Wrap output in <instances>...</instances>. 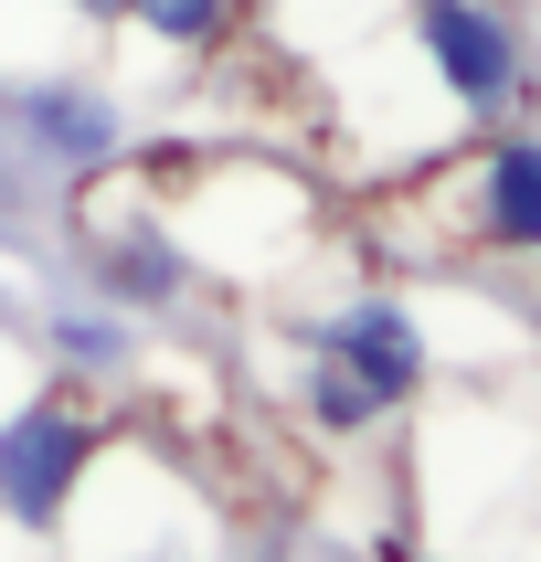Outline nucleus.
I'll return each instance as SVG.
<instances>
[{
	"instance_id": "nucleus-2",
	"label": "nucleus",
	"mask_w": 541,
	"mask_h": 562,
	"mask_svg": "<svg viewBox=\"0 0 541 562\" xmlns=\"http://www.w3.org/2000/svg\"><path fill=\"white\" fill-rule=\"evenodd\" d=\"M414 54L436 64L457 117H509L531 95V54L499 0H414Z\"/></svg>"
},
{
	"instance_id": "nucleus-3",
	"label": "nucleus",
	"mask_w": 541,
	"mask_h": 562,
	"mask_svg": "<svg viewBox=\"0 0 541 562\" xmlns=\"http://www.w3.org/2000/svg\"><path fill=\"white\" fill-rule=\"evenodd\" d=\"M86 457H95L86 404H64V393L22 404L11 425H0V509H11L22 531H54L64 499H75V477H86Z\"/></svg>"
},
{
	"instance_id": "nucleus-5",
	"label": "nucleus",
	"mask_w": 541,
	"mask_h": 562,
	"mask_svg": "<svg viewBox=\"0 0 541 562\" xmlns=\"http://www.w3.org/2000/svg\"><path fill=\"white\" fill-rule=\"evenodd\" d=\"M467 213L499 255H541V138H488L477 149Z\"/></svg>"
},
{
	"instance_id": "nucleus-6",
	"label": "nucleus",
	"mask_w": 541,
	"mask_h": 562,
	"mask_svg": "<svg viewBox=\"0 0 541 562\" xmlns=\"http://www.w3.org/2000/svg\"><path fill=\"white\" fill-rule=\"evenodd\" d=\"M95 286H106L117 308H181V297H191V255H181V234L127 223V234L95 245Z\"/></svg>"
},
{
	"instance_id": "nucleus-4",
	"label": "nucleus",
	"mask_w": 541,
	"mask_h": 562,
	"mask_svg": "<svg viewBox=\"0 0 541 562\" xmlns=\"http://www.w3.org/2000/svg\"><path fill=\"white\" fill-rule=\"evenodd\" d=\"M11 127H22V149L43 159V170H106L117 138H127L117 95L86 86V75H43V86H22V95H11Z\"/></svg>"
},
{
	"instance_id": "nucleus-8",
	"label": "nucleus",
	"mask_w": 541,
	"mask_h": 562,
	"mask_svg": "<svg viewBox=\"0 0 541 562\" xmlns=\"http://www.w3.org/2000/svg\"><path fill=\"white\" fill-rule=\"evenodd\" d=\"M54 361H75V372H127V318L117 308H54Z\"/></svg>"
},
{
	"instance_id": "nucleus-9",
	"label": "nucleus",
	"mask_w": 541,
	"mask_h": 562,
	"mask_svg": "<svg viewBox=\"0 0 541 562\" xmlns=\"http://www.w3.org/2000/svg\"><path fill=\"white\" fill-rule=\"evenodd\" d=\"M64 11H75V22H117V0H64Z\"/></svg>"
},
{
	"instance_id": "nucleus-1",
	"label": "nucleus",
	"mask_w": 541,
	"mask_h": 562,
	"mask_svg": "<svg viewBox=\"0 0 541 562\" xmlns=\"http://www.w3.org/2000/svg\"><path fill=\"white\" fill-rule=\"evenodd\" d=\"M414 382H425V329L404 297H350L340 318L308 329V425H329V436L372 425Z\"/></svg>"
},
{
	"instance_id": "nucleus-7",
	"label": "nucleus",
	"mask_w": 541,
	"mask_h": 562,
	"mask_svg": "<svg viewBox=\"0 0 541 562\" xmlns=\"http://www.w3.org/2000/svg\"><path fill=\"white\" fill-rule=\"evenodd\" d=\"M117 11L149 43H170V54H213L223 32H234V0H117Z\"/></svg>"
}]
</instances>
